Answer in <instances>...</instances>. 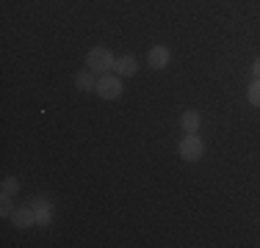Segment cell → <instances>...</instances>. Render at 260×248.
Returning a JSON list of instances; mask_svg holds the SVG:
<instances>
[{"label": "cell", "mask_w": 260, "mask_h": 248, "mask_svg": "<svg viewBox=\"0 0 260 248\" xmlns=\"http://www.w3.org/2000/svg\"><path fill=\"white\" fill-rule=\"evenodd\" d=\"M114 55H111V50H105V47H94L89 55H86V66H89L91 72H108V69H114Z\"/></svg>", "instance_id": "1"}, {"label": "cell", "mask_w": 260, "mask_h": 248, "mask_svg": "<svg viewBox=\"0 0 260 248\" xmlns=\"http://www.w3.org/2000/svg\"><path fill=\"white\" fill-rule=\"evenodd\" d=\"M78 89H83V91H91V89H97V80L91 77V74L80 72V74H78Z\"/></svg>", "instance_id": "9"}, {"label": "cell", "mask_w": 260, "mask_h": 248, "mask_svg": "<svg viewBox=\"0 0 260 248\" xmlns=\"http://www.w3.org/2000/svg\"><path fill=\"white\" fill-rule=\"evenodd\" d=\"M17 188H20V182H17V179H6V182H3V196L17 193Z\"/></svg>", "instance_id": "11"}, {"label": "cell", "mask_w": 260, "mask_h": 248, "mask_svg": "<svg viewBox=\"0 0 260 248\" xmlns=\"http://www.w3.org/2000/svg\"><path fill=\"white\" fill-rule=\"evenodd\" d=\"M180 124H183L185 133H197V130H200V113H194V110H185Z\"/></svg>", "instance_id": "7"}, {"label": "cell", "mask_w": 260, "mask_h": 248, "mask_svg": "<svg viewBox=\"0 0 260 248\" xmlns=\"http://www.w3.org/2000/svg\"><path fill=\"white\" fill-rule=\"evenodd\" d=\"M34 213H36V221H39V223H50V218H53V210H50V204H47V201H39Z\"/></svg>", "instance_id": "8"}, {"label": "cell", "mask_w": 260, "mask_h": 248, "mask_svg": "<svg viewBox=\"0 0 260 248\" xmlns=\"http://www.w3.org/2000/svg\"><path fill=\"white\" fill-rule=\"evenodd\" d=\"M94 91L103 99H116V97L122 94V83H119V77H108V74H105V77L97 80V89Z\"/></svg>", "instance_id": "2"}, {"label": "cell", "mask_w": 260, "mask_h": 248, "mask_svg": "<svg viewBox=\"0 0 260 248\" xmlns=\"http://www.w3.org/2000/svg\"><path fill=\"white\" fill-rule=\"evenodd\" d=\"M252 72H255V77H260V58L255 61V64H252Z\"/></svg>", "instance_id": "13"}, {"label": "cell", "mask_w": 260, "mask_h": 248, "mask_svg": "<svg viewBox=\"0 0 260 248\" xmlns=\"http://www.w3.org/2000/svg\"><path fill=\"white\" fill-rule=\"evenodd\" d=\"M180 154H183V160H200L202 157V141L194 133H188L180 141Z\"/></svg>", "instance_id": "3"}, {"label": "cell", "mask_w": 260, "mask_h": 248, "mask_svg": "<svg viewBox=\"0 0 260 248\" xmlns=\"http://www.w3.org/2000/svg\"><path fill=\"white\" fill-rule=\"evenodd\" d=\"M249 102L255 105V108H260V77L249 86Z\"/></svg>", "instance_id": "10"}, {"label": "cell", "mask_w": 260, "mask_h": 248, "mask_svg": "<svg viewBox=\"0 0 260 248\" xmlns=\"http://www.w3.org/2000/svg\"><path fill=\"white\" fill-rule=\"evenodd\" d=\"M11 221H14L20 229H25V226H30V223L36 221V213L34 210H17V213L11 215Z\"/></svg>", "instance_id": "6"}, {"label": "cell", "mask_w": 260, "mask_h": 248, "mask_svg": "<svg viewBox=\"0 0 260 248\" xmlns=\"http://www.w3.org/2000/svg\"><path fill=\"white\" fill-rule=\"evenodd\" d=\"M0 213H3L6 218H9V215H14V213H11V201H9V196H3V207H0Z\"/></svg>", "instance_id": "12"}, {"label": "cell", "mask_w": 260, "mask_h": 248, "mask_svg": "<svg viewBox=\"0 0 260 248\" xmlns=\"http://www.w3.org/2000/svg\"><path fill=\"white\" fill-rule=\"evenodd\" d=\"M147 61H150L152 69H164V66L169 64V50L166 47H152L150 53H147Z\"/></svg>", "instance_id": "4"}, {"label": "cell", "mask_w": 260, "mask_h": 248, "mask_svg": "<svg viewBox=\"0 0 260 248\" xmlns=\"http://www.w3.org/2000/svg\"><path fill=\"white\" fill-rule=\"evenodd\" d=\"M114 69H116V74H136V58L133 55H125V58H116L114 61Z\"/></svg>", "instance_id": "5"}]
</instances>
